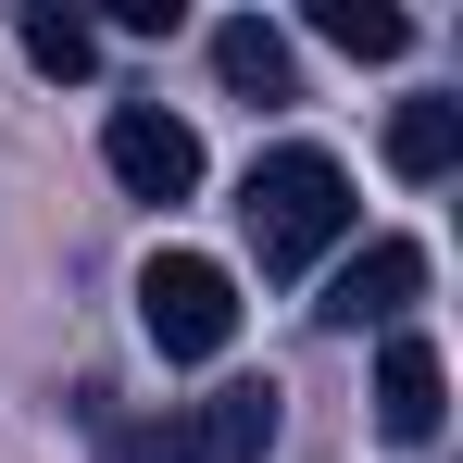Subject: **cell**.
Segmentation results:
<instances>
[{
	"label": "cell",
	"mask_w": 463,
	"mask_h": 463,
	"mask_svg": "<svg viewBox=\"0 0 463 463\" xmlns=\"http://www.w3.org/2000/svg\"><path fill=\"white\" fill-rule=\"evenodd\" d=\"M213 76H226L238 100H288V38H276L263 13H238V25H213Z\"/></svg>",
	"instance_id": "8992f818"
},
{
	"label": "cell",
	"mask_w": 463,
	"mask_h": 463,
	"mask_svg": "<svg viewBox=\"0 0 463 463\" xmlns=\"http://www.w3.org/2000/svg\"><path fill=\"white\" fill-rule=\"evenodd\" d=\"M126 463H213V451H201L188 413H163V426H126Z\"/></svg>",
	"instance_id": "8fae6325"
},
{
	"label": "cell",
	"mask_w": 463,
	"mask_h": 463,
	"mask_svg": "<svg viewBox=\"0 0 463 463\" xmlns=\"http://www.w3.org/2000/svg\"><path fill=\"white\" fill-rule=\"evenodd\" d=\"M313 25H326L351 63H401V51H413V13H388V0H326Z\"/></svg>",
	"instance_id": "9c48e42d"
},
{
	"label": "cell",
	"mask_w": 463,
	"mask_h": 463,
	"mask_svg": "<svg viewBox=\"0 0 463 463\" xmlns=\"http://www.w3.org/2000/svg\"><path fill=\"white\" fill-rule=\"evenodd\" d=\"M426 288V250L413 238H364L351 263H338V288H326V326H401Z\"/></svg>",
	"instance_id": "277c9868"
},
{
	"label": "cell",
	"mask_w": 463,
	"mask_h": 463,
	"mask_svg": "<svg viewBox=\"0 0 463 463\" xmlns=\"http://www.w3.org/2000/svg\"><path fill=\"white\" fill-rule=\"evenodd\" d=\"M439 413H451V364H439V338H388V364H376V426L401 439V451H426Z\"/></svg>",
	"instance_id": "5b68a950"
},
{
	"label": "cell",
	"mask_w": 463,
	"mask_h": 463,
	"mask_svg": "<svg viewBox=\"0 0 463 463\" xmlns=\"http://www.w3.org/2000/svg\"><path fill=\"white\" fill-rule=\"evenodd\" d=\"M13 38H25V63H38V76H63V88L100 63V25H88V13H51V0H38V13H25Z\"/></svg>",
	"instance_id": "30bf717a"
},
{
	"label": "cell",
	"mask_w": 463,
	"mask_h": 463,
	"mask_svg": "<svg viewBox=\"0 0 463 463\" xmlns=\"http://www.w3.org/2000/svg\"><path fill=\"white\" fill-rule=\"evenodd\" d=\"M188 426H201L213 463H263V451H276V388H213Z\"/></svg>",
	"instance_id": "52a82bcc"
},
{
	"label": "cell",
	"mask_w": 463,
	"mask_h": 463,
	"mask_svg": "<svg viewBox=\"0 0 463 463\" xmlns=\"http://www.w3.org/2000/svg\"><path fill=\"white\" fill-rule=\"evenodd\" d=\"M100 163H113V188H126V201H188V188H201V138H188L163 100H113Z\"/></svg>",
	"instance_id": "3957f363"
},
{
	"label": "cell",
	"mask_w": 463,
	"mask_h": 463,
	"mask_svg": "<svg viewBox=\"0 0 463 463\" xmlns=\"http://www.w3.org/2000/svg\"><path fill=\"white\" fill-rule=\"evenodd\" d=\"M388 163H401L413 188L451 175V163H463V100H401V113H388Z\"/></svg>",
	"instance_id": "ba28073f"
},
{
	"label": "cell",
	"mask_w": 463,
	"mask_h": 463,
	"mask_svg": "<svg viewBox=\"0 0 463 463\" xmlns=\"http://www.w3.org/2000/svg\"><path fill=\"white\" fill-rule=\"evenodd\" d=\"M138 326H151L163 364H226V338H238V276L213 263V250H151V263H138Z\"/></svg>",
	"instance_id": "7a4b0ae2"
},
{
	"label": "cell",
	"mask_w": 463,
	"mask_h": 463,
	"mask_svg": "<svg viewBox=\"0 0 463 463\" xmlns=\"http://www.w3.org/2000/svg\"><path fill=\"white\" fill-rule=\"evenodd\" d=\"M238 226L263 250V276H301L313 250H338V238H351V175H338V151H263L250 188H238Z\"/></svg>",
	"instance_id": "6da1fadb"
}]
</instances>
